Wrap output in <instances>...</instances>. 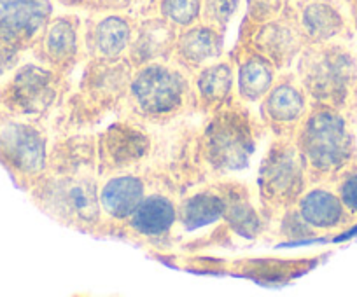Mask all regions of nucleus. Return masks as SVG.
Wrapping results in <instances>:
<instances>
[{
	"mask_svg": "<svg viewBox=\"0 0 357 297\" xmlns=\"http://www.w3.org/2000/svg\"><path fill=\"white\" fill-rule=\"evenodd\" d=\"M298 151L314 182H333L342 170L357 161V136L347 112L312 105L294 133Z\"/></svg>",
	"mask_w": 357,
	"mask_h": 297,
	"instance_id": "1",
	"label": "nucleus"
},
{
	"mask_svg": "<svg viewBox=\"0 0 357 297\" xmlns=\"http://www.w3.org/2000/svg\"><path fill=\"white\" fill-rule=\"evenodd\" d=\"M298 79L312 105L352 112L357 104V54L338 40L307 44L298 56Z\"/></svg>",
	"mask_w": 357,
	"mask_h": 297,
	"instance_id": "2",
	"label": "nucleus"
},
{
	"mask_svg": "<svg viewBox=\"0 0 357 297\" xmlns=\"http://www.w3.org/2000/svg\"><path fill=\"white\" fill-rule=\"evenodd\" d=\"M125 97L139 118L163 121L181 114L193 102V88L186 68L158 60L133 68Z\"/></svg>",
	"mask_w": 357,
	"mask_h": 297,
	"instance_id": "3",
	"label": "nucleus"
},
{
	"mask_svg": "<svg viewBox=\"0 0 357 297\" xmlns=\"http://www.w3.org/2000/svg\"><path fill=\"white\" fill-rule=\"evenodd\" d=\"M0 165L30 189L50 165L47 135L39 121L0 111Z\"/></svg>",
	"mask_w": 357,
	"mask_h": 297,
	"instance_id": "4",
	"label": "nucleus"
},
{
	"mask_svg": "<svg viewBox=\"0 0 357 297\" xmlns=\"http://www.w3.org/2000/svg\"><path fill=\"white\" fill-rule=\"evenodd\" d=\"M63 74L43 61L20 63L0 79V111L39 121L61 95Z\"/></svg>",
	"mask_w": 357,
	"mask_h": 297,
	"instance_id": "5",
	"label": "nucleus"
},
{
	"mask_svg": "<svg viewBox=\"0 0 357 297\" xmlns=\"http://www.w3.org/2000/svg\"><path fill=\"white\" fill-rule=\"evenodd\" d=\"M256 147L250 118L233 109L219 107L204 131V154L208 165L221 172L247 165Z\"/></svg>",
	"mask_w": 357,
	"mask_h": 297,
	"instance_id": "6",
	"label": "nucleus"
},
{
	"mask_svg": "<svg viewBox=\"0 0 357 297\" xmlns=\"http://www.w3.org/2000/svg\"><path fill=\"white\" fill-rule=\"evenodd\" d=\"M308 172L296 142L289 136H280L270 147L259 168V193L264 203L273 207L296 204L305 193Z\"/></svg>",
	"mask_w": 357,
	"mask_h": 297,
	"instance_id": "7",
	"label": "nucleus"
},
{
	"mask_svg": "<svg viewBox=\"0 0 357 297\" xmlns=\"http://www.w3.org/2000/svg\"><path fill=\"white\" fill-rule=\"evenodd\" d=\"M312 102L298 77H280L261 100V114L268 128L279 136H293L308 114Z\"/></svg>",
	"mask_w": 357,
	"mask_h": 297,
	"instance_id": "8",
	"label": "nucleus"
},
{
	"mask_svg": "<svg viewBox=\"0 0 357 297\" xmlns=\"http://www.w3.org/2000/svg\"><path fill=\"white\" fill-rule=\"evenodd\" d=\"M51 16V0H0V39L32 49Z\"/></svg>",
	"mask_w": 357,
	"mask_h": 297,
	"instance_id": "9",
	"label": "nucleus"
},
{
	"mask_svg": "<svg viewBox=\"0 0 357 297\" xmlns=\"http://www.w3.org/2000/svg\"><path fill=\"white\" fill-rule=\"evenodd\" d=\"M81 42L77 22L68 16H61L50 19L32 46V51L37 60L65 76L81 58Z\"/></svg>",
	"mask_w": 357,
	"mask_h": 297,
	"instance_id": "10",
	"label": "nucleus"
},
{
	"mask_svg": "<svg viewBox=\"0 0 357 297\" xmlns=\"http://www.w3.org/2000/svg\"><path fill=\"white\" fill-rule=\"evenodd\" d=\"M296 211L314 231H343L356 220L340 200L338 193L324 184L305 189L296 201Z\"/></svg>",
	"mask_w": 357,
	"mask_h": 297,
	"instance_id": "11",
	"label": "nucleus"
},
{
	"mask_svg": "<svg viewBox=\"0 0 357 297\" xmlns=\"http://www.w3.org/2000/svg\"><path fill=\"white\" fill-rule=\"evenodd\" d=\"M305 46L307 40L300 26L284 22H263L249 44V47L266 56L279 70L294 63Z\"/></svg>",
	"mask_w": 357,
	"mask_h": 297,
	"instance_id": "12",
	"label": "nucleus"
},
{
	"mask_svg": "<svg viewBox=\"0 0 357 297\" xmlns=\"http://www.w3.org/2000/svg\"><path fill=\"white\" fill-rule=\"evenodd\" d=\"M222 54V35L219 29L211 25L186 26L177 33L172 60L188 72L198 70L204 65L218 60Z\"/></svg>",
	"mask_w": 357,
	"mask_h": 297,
	"instance_id": "13",
	"label": "nucleus"
},
{
	"mask_svg": "<svg viewBox=\"0 0 357 297\" xmlns=\"http://www.w3.org/2000/svg\"><path fill=\"white\" fill-rule=\"evenodd\" d=\"M133 33L135 30L128 19L111 15L95 23L86 32L84 46L91 60L118 61L125 58V53H128Z\"/></svg>",
	"mask_w": 357,
	"mask_h": 297,
	"instance_id": "14",
	"label": "nucleus"
},
{
	"mask_svg": "<svg viewBox=\"0 0 357 297\" xmlns=\"http://www.w3.org/2000/svg\"><path fill=\"white\" fill-rule=\"evenodd\" d=\"M102 166L123 170L139 161L149 149V140L142 129L126 122L111 126L100 138Z\"/></svg>",
	"mask_w": 357,
	"mask_h": 297,
	"instance_id": "15",
	"label": "nucleus"
},
{
	"mask_svg": "<svg viewBox=\"0 0 357 297\" xmlns=\"http://www.w3.org/2000/svg\"><path fill=\"white\" fill-rule=\"evenodd\" d=\"M193 102L205 111H218L225 107L235 88V67L229 60H218L195 70Z\"/></svg>",
	"mask_w": 357,
	"mask_h": 297,
	"instance_id": "16",
	"label": "nucleus"
},
{
	"mask_svg": "<svg viewBox=\"0 0 357 297\" xmlns=\"http://www.w3.org/2000/svg\"><path fill=\"white\" fill-rule=\"evenodd\" d=\"M277 70L279 68L272 61L249 46L236 54L235 79L240 100L245 104L263 100L264 95L275 84Z\"/></svg>",
	"mask_w": 357,
	"mask_h": 297,
	"instance_id": "17",
	"label": "nucleus"
},
{
	"mask_svg": "<svg viewBox=\"0 0 357 297\" xmlns=\"http://www.w3.org/2000/svg\"><path fill=\"white\" fill-rule=\"evenodd\" d=\"M175 40H177V33H175L174 25L167 19L144 23L133 33L126 60L132 63L133 68L149 63V61L170 60Z\"/></svg>",
	"mask_w": 357,
	"mask_h": 297,
	"instance_id": "18",
	"label": "nucleus"
},
{
	"mask_svg": "<svg viewBox=\"0 0 357 297\" xmlns=\"http://www.w3.org/2000/svg\"><path fill=\"white\" fill-rule=\"evenodd\" d=\"M146 196V184L139 175L133 173H119L104 182L98 191V203L114 220H128L140 201Z\"/></svg>",
	"mask_w": 357,
	"mask_h": 297,
	"instance_id": "19",
	"label": "nucleus"
},
{
	"mask_svg": "<svg viewBox=\"0 0 357 297\" xmlns=\"http://www.w3.org/2000/svg\"><path fill=\"white\" fill-rule=\"evenodd\" d=\"M177 215L178 208L170 198L161 193L146 194L128 217V224L139 236L161 238L170 233Z\"/></svg>",
	"mask_w": 357,
	"mask_h": 297,
	"instance_id": "20",
	"label": "nucleus"
},
{
	"mask_svg": "<svg viewBox=\"0 0 357 297\" xmlns=\"http://www.w3.org/2000/svg\"><path fill=\"white\" fill-rule=\"evenodd\" d=\"M300 30L307 44H324L338 40L347 32V22L338 8L326 0H314L301 11Z\"/></svg>",
	"mask_w": 357,
	"mask_h": 297,
	"instance_id": "21",
	"label": "nucleus"
},
{
	"mask_svg": "<svg viewBox=\"0 0 357 297\" xmlns=\"http://www.w3.org/2000/svg\"><path fill=\"white\" fill-rule=\"evenodd\" d=\"M225 215V194L222 189L200 191L178 207L177 218L188 231L200 230Z\"/></svg>",
	"mask_w": 357,
	"mask_h": 297,
	"instance_id": "22",
	"label": "nucleus"
},
{
	"mask_svg": "<svg viewBox=\"0 0 357 297\" xmlns=\"http://www.w3.org/2000/svg\"><path fill=\"white\" fill-rule=\"evenodd\" d=\"M222 194H225V215H222V218H226L233 231L247 238L259 234L263 222H261L259 214L254 208L249 194L235 186L225 187Z\"/></svg>",
	"mask_w": 357,
	"mask_h": 297,
	"instance_id": "23",
	"label": "nucleus"
},
{
	"mask_svg": "<svg viewBox=\"0 0 357 297\" xmlns=\"http://www.w3.org/2000/svg\"><path fill=\"white\" fill-rule=\"evenodd\" d=\"M200 13V0H161V15L174 26H191Z\"/></svg>",
	"mask_w": 357,
	"mask_h": 297,
	"instance_id": "24",
	"label": "nucleus"
},
{
	"mask_svg": "<svg viewBox=\"0 0 357 297\" xmlns=\"http://www.w3.org/2000/svg\"><path fill=\"white\" fill-rule=\"evenodd\" d=\"M333 184L347 210L354 218H357V161L350 163L345 170H342Z\"/></svg>",
	"mask_w": 357,
	"mask_h": 297,
	"instance_id": "25",
	"label": "nucleus"
},
{
	"mask_svg": "<svg viewBox=\"0 0 357 297\" xmlns=\"http://www.w3.org/2000/svg\"><path fill=\"white\" fill-rule=\"evenodd\" d=\"M236 9V0H205L204 18L207 25L221 29L229 22Z\"/></svg>",
	"mask_w": 357,
	"mask_h": 297,
	"instance_id": "26",
	"label": "nucleus"
},
{
	"mask_svg": "<svg viewBox=\"0 0 357 297\" xmlns=\"http://www.w3.org/2000/svg\"><path fill=\"white\" fill-rule=\"evenodd\" d=\"M23 53H25V49L0 39V79H4L9 72L15 70L22 63Z\"/></svg>",
	"mask_w": 357,
	"mask_h": 297,
	"instance_id": "27",
	"label": "nucleus"
},
{
	"mask_svg": "<svg viewBox=\"0 0 357 297\" xmlns=\"http://www.w3.org/2000/svg\"><path fill=\"white\" fill-rule=\"evenodd\" d=\"M250 13L256 19H268L280 8V0H249Z\"/></svg>",
	"mask_w": 357,
	"mask_h": 297,
	"instance_id": "28",
	"label": "nucleus"
},
{
	"mask_svg": "<svg viewBox=\"0 0 357 297\" xmlns=\"http://www.w3.org/2000/svg\"><path fill=\"white\" fill-rule=\"evenodd\" d=\"M65 2H75V0H65Z\"/></svg>",
	"mask_w": 357,
	"mask_h": 297,
	"instance_id": "29",
	"label": "nucleus"
}]
</instances>
